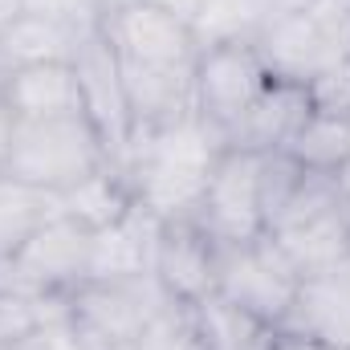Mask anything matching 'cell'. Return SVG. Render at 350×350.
Wrapping results in <instances>:
<instances>
[{"label":"cell","mask_w":350,"mask_h":350,"mask_svg":"<svg viewBox=\"0 0 350 350\" xmlns=\"http://www.w3.org/2000/svg\"><path fill=\"white\" fill-rule=\"evenodd\" d=\"M285 151H289L306 172L338 175L350 163V118H334V114L310 110V118L301 122V131L289 139Z\"/></svg>","instance_id":"cell-21"},{"label":"cell","mask_w":350,"mask_h":350,"mask_svg":"<svg viewBox=\"0 0 350 350\" xmlns=\"http://www.w3.org/2000/svg\"><path fill=\"white\" fill-rule=\"evenodd\" d=\"M62 212V191L33 187L16 175H0V257L16 253L37 228H45Z\"/></svg>","instance_id":"cell-18"},{"label":"cell","mask_w":350,"mask_h":350,"mask_svg":"<svg viewBox=\"0 0 350 350\" xmlns=\"http://www.w3.org/2000/svg\"><path fill=\"white\" fill-rule=\"evenodd\" d=\"M338 187H342V196H347V204H350V163L338 172Z\"/></svg>","instance_id":"cell-32"},{"label":"cell","mask_w":350,"mask_h":350,"mask_svg":"<svg viewBox=\"0 0 350 350\" xmlns=\"http://www.w3.org/2000/svg\"><path fill=\"white\" fill-rule=\"evenodd\" d=\"M74 74L82 86V110L106 147V159H110V167L122 172V163L131 155V139H135V114H131V102L122 90L114 45L106 41L102 25L82 41V49L74 57Z\"/></svg>","instance_id":"cell-8"},{"label":"cell","mask_w":350,"mask_h":350,"mask_svg":"<svg viewBox=\"0 0 350 350\" xmlns=\"http://www.w3.org/2000/svg\"><path fill=\"white\" fill-rule=\"evenodd\" d=\"M102 33L114 45V57L122 66L139 70H196L200 45L183 21L167 16L163 8L135 0L102 16Z\"/></svg>","instance_id":"cell-7"},{"label":"cell","mask_w":350,"mask_h":350,"mask_svg":"<svg viewBox=\"0 0 350 350\" xmlns=\"http://www.w3.org/2000/svg\"><path fill=\"white\" fill-rule=\"evenodd\" d=\"M155 277L175 301L196 306L216 289V241L196 220H163Z\"/></svg>","instance_id":"cell-14"},{"label":"cell","mask_w":350,"mask_h":350,"mask_svg":"<svg viewBox=\"0 0 350 350\" xmlns=\"http://www.w3.org/2000/svg\"><path fill=\"white\" fill-rule=\"evenodd\" d=\"M90 241L94 228L70 216H53L12 253V261L37 293H74L90 277Z\"/></svg>","instance_id":"cell-12"},{"label":"cell","mask_w":350,"mask_h":350,"mask_svg":"<svg viewBox=\"0 0 350 350\" xmlns=\"http://www.w3.org/2000/svg\"><path fill=\"white\" fill-rule=\"evenodd\" d=\"M297 281H301V273L277 249V241L269 232L253 237V241H237V245H216V289L212 293H220L224 301L261 318L273 330L289 314Z\"/></svg>","instance_id":"cell-6"},{"label":"cell","mask_w":350,"mask_h":350,"mask_svg":"<svg viewBox=\"0 0 350 350\" xmlns=\"http://www.w3.org/2000/svg\"><path fill=\"white\" fill-rule=\"evenodd\" d=\"M122 4H135V0H94V8L106 16V12H114V8H122Z\"/></svg>","instance_id":"cell-31"},{"label":"cell","mask_w":350,"mask_h":350,"mask_svg":"<svg viewBox=\"0 0 350 350\" xmlns=\"http://www.w3.org/2000/svg\"><path fill=\"white\" fill-rule=\"evenodd\" d=\"M25 12H49V16H70V21H102L94 0H25Z\"/></svg>","instance_id":"cell-25"},{"label":"cell","mask_w":350,"mask_h":350,"mask_svg":"<svg viewBox=\"0 0 350 350\" xmlns=\"http://www.w3.org/2000/svg\"><path fill=\"white\" fill-rule=\"evenodd\" d=\"M21 12H25V0H0V33H4Z\"/></svg>","instance_id":"cell-30"},{"label":"cell","mask_w":350,"mask_h":350,"mask_svg":"<svg viewBox=\"0 0 350 350\" xmlns=\"http://www.w3.org/2000/svg\"><path fill=\"white\" fill-rule=\"evenodd\" d=\"M12 131H16V114H12V106L4 102V94H0V175L8 167V151H12Z\"/></svg>","instance_id":"cell-26"},{"label":"cell","mask_w":350,"mask_h":350,"mask_svg":"<svg viewBox=\"0 0 350 350\" xmlns=\"http://www.w3.org/2000/svg\"><path fill=\"white\" fill-rule=\"evenodd\" d=\"M131 204H135V191H131L126 175L118 172V167H110V163L62 191V212H66L70 220L86 224V228H106V224L118 220Z\"/></svg>","instance_id":"cell-20"},{"label":"cell","mask_w":350,"mask_h":350,"mask_svg":"<svg viewBox=\"0 0 350 350\" xmlns=\"http://www.w3.org/2000/svg\"><path fill=\"white\" fill-rule=\"evenodd\" d=\"M147 4L163 8L167 16H175V21H183L187 29H191V21H196V16H200V8H204V0H147Z\"/></svg>","instance_id":"cell-27"},{"label":"cell","mask_w":350,"mask_h":350,"mask_svg":"<svg viewBox=\"0 0 350 350\" xmlns=\"http://www.w3.org/2000/svg\"><path fill=\"white\" fill-rule=\"evenodd\" d=\"M253 45L269 78L310 86L318 74L350 57V0H318L306 12L277 16Z\"/></svg>","instance_id":"cell-4"},{"label":"cell","mask_w":350,"mask_h":350,"mask_svg":"<svg viewBox=\"0 0 350 350\" xmlns=\"http://www.w3.org/2000/svg\"><path fill=\"white\" fill-rule=\"evenodd\" d=\"M29 350H86V342L78 338V330H74V322H70V314H62V318H49V322H41L29 338H21Z\"/></svg>","instance_id":"cell-24"},{"label":"cell","mask_w":350,"mask_h":350,"mask_svg":"<svg viewBox=\"0 0 350 350\" xmlns=\"http://www.w3.org/2000/svg\"><path fill=\"white\" fill-rule=\"evenodd\" d=\"M135 350H208V342H204V334H200L196 310L183 306V301H172V306L147 326V334L135 342Z\"/></svg>","instance_id":"cell-22"},{"label":"cell","mask_w":350,"mask_h":350,"mask_svg":"<svg viewBox=\"0 0 350 350\" xmlns=\"http://www.w3.org/2000/svg\"><path fill=\"white\" fill-rule=\"evenodd\" d=\"M0 350H29L25 342H8V347H0Z\"/></svg>","instance_id":"cell-33"},{"label":"cell","mask_w":350,"mask_h":350,"mask_svg":"<svg viewBox=\"0 0 350 350\" xmlns=\"http://www.w3.org/2000/svg\"><path fill=\"white\" fill-rule=\"evenodd\" d=\"M273 21V0H204L191 21V37L200 49L212 45H253Z\"/></svg>","instance_id":"cell-19"},{"label":"cell","mask_w":350,"mask_h":350,"mask_svg":"<svg viewBox=\"0 0 350 350\" xmlns=\"http://www.w3.org/2000/svg\"><path fill=\"white\" fill-rule=\"evenodd\" d=\"M4 74H8V66H4V49H0V78H4Z\"/></svg>","instance_id":"cell-34"},{"label":"cell","mask_w":350,"mask_h":350,"mask_svg":"<svg viewBox=\"0 0 350 350\" xmlns=\"http://www.w3.org/2000/svg\"><path fill=\"white\" fill-rule=\"evenodd\" d=\"M310 106L318 110V114H334V118H350V57L347 62H338V66H330L326 74H318L310 86Z\"/></svg>","instance_id":"cell-23"},{"label":"cell","mask_w":350,"mask_h":350,"mask_svg":"<svg viewBox=\"0 0 350 350\" xmlns=\"http://www.w3.org/2000/svg\"><path fill=\"white\" fill-rule=\"evenodd\" d=\"M0 94L12 106L16 118H62V114H86L82 86L74 66L49 62V66H21L0 78Z\"/></svg>","instance_id":"cell-17"},{"label":"cell","mask_w":350,"mask_h":350,"mask_svg":"<svg viewBox=\"0 0 350 350\" xmlns=\"http://www.w3.org/2000/svg\"><path fill=\"white\" fill-rule=\"evenodd\" d=\"M273 350H347V347H330V342H314V338H293V334H277Z\"/></svg>","instance_id":"cell-28"},{"label":"cell","mask_w":350,"mask_h":350,"mask_svg":"<svg viewBox=\"0 0 350 350\" xmlns=\"http://www.w3.org/2000/svg\"><path fill=\"white\" fill-rule=\"evenodd\" d=\"M310 4H318V0H273V21H277V16H293V12H306Z\"/></svg>","instance_id":"cell-29"},{"label":"cell","mask_w":350,"mask_h":350,"mask_svg":"<svg viewBox=\"0 0 350 350\" xmlns=\"http://www.w3.org/2000/svg\"><path fill=\"white\" fill-rule=\"evenodd\" d=\"M228 139L200 110L179 114L172 122L143 126L131 139V155L122 175L139 204H147L163 220H191L216 163L224 159Z\"/></svg>","instance_id":"cell-1"},{"label":"cell","mask_w":350,"mask_h":350,"mask_svg":"<svg viewBox=\"0 0 350 350\" xmlns=\"http://www.w3.org/2000/svg\"><path fill=\"white\" fill-rule=\"evenodd\" d=\"M98 25H102V21H70V16H49V12H21V16L0 33L4 66H8V70H21V66H49V62L74 66L82 41H86Z\"/></svg>","instance_id":"cell-16"},{"label":"cell","mask_w":350,"mask_h":350,"mask_svg":"<svg viewBox=\"0 0 350 350\" xmlns=\"http://www.w3.org/2000/svg\"><path fill=\"white\" fill-rule=\"evenodd\" d=\"M273 78L265 70L257 45H212L200 49L196 62V110L228 131L257 98L265 94Z\"/></svg>","instance_id":"cell-10"},{"label":"cell","mask_w":350,"mask_h":350,"mask_svg":"<svg viewBox=\"0 0 350 350\" xmlns=\"http://www.w3.org/2000/svg\"><path fill=\"white\" fill-rule=\"evenodd\" d=\"M159 237H163V216H155L147 204L135 200L118 220H110L106 228H94L86 281H114V277L155 273Z\"/></svg>","instance_id":"cell-13"},{"label":"cell","mask_w":350,"mask_h":350,"mask_svg":"<svg viewBox=\"0 0 350 350\" xmlns=\"http://www.w3.org/2000/svg\"><path fill=\"white\" fill-rule=\"evenodd\" d=\"M106 163L110 159L94 122L86 114H62V118H16L4 172L45 191H66Z\"/></svg>","instance_id":"cell-2"},{"label":"cell","mask_w":350,"mask_h":350,"mask_svg":"<svg viewBox=\"0 0 350 350\" xmlns=\"http://www.w3.org/2000/svg\"><path fill=\"white\" fill-rule=\"evenodd\" d=\"M155 273L114 277V281H82L70 293V322L86 350H135L147 326L172 306Z\"/></svg>","instance_id":"cell-5"},{"label":"cell","mask_w":350,"mask_h":350,"mask_svg":"<svg viewBox=\"0 0 350 350\" xmlns=\"http://www.w3.org/2000/svg\"><path fill=\"white\" fill-rule=\"evenodd\" d=\"M277 334L314 338V342L350 350V257L326 265V269H314V273H301L293 306L281 318Z\"/></svg>","instance_id":"cell-11"},{"label":"cell","mask_w":350,"mask_h":350,"mask_svg":"<svg viewBox=\"0 0 350 350\" xmlns=\"http://www.w3.org/2000/svg\"><path fill=\"white\" fill-rule=\"evenodd\" d=\"M310 94L306 86L293 82H269L265 94L224 131L228 151H253V155H269V151H285L289 139L301 131V122L310 118Z\"/></svg>","instance_id":"cell-15"},{"label":"cell","mask_w":350,"mask_h":350,"mask_svg":"<svg viewBox=\"0 0 350 350\" xmlns=\"http://www.w3.org/2000/svg\"><path fill=\"white\" fill-rule=\"evenodd\" d=\"M297 273H314L350 257V204L338 187V175L306 172L289 204L265 228Z\"/></svg>","instance_id":"cell-3"},{"label":"cell","mask_w":350,"mask_h":350,"mask_svg":"<svg viewBox=\"0 0 350 350\" xmlns=\"http://www.w3.org/2000/svg\"><path fill=\"white\" fill-rule=\"evenodd\" d=\"M216 245L253 241L265 232L261 220V155L253 151H224L208 191L191 216Z\"/></svg>","instance_id":"cell-9"}]
</instances>
